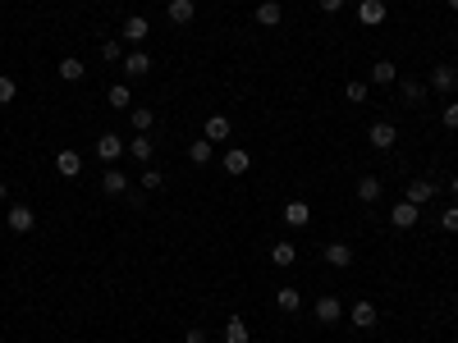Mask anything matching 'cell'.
<instances>
[{
	"mask_svg": "<svg viewBox=\"0 0 458 343\" xmlns=\"http://www.w3.org/2000/svg\"><path fill=\"white\" fill-rule=\"evenodd\" d=\"M422 220V206H413V202H394L389 206V224H394V229H413V224Z\"/></svg>",
	"mask_w": 458,
	"mask_h": 343,
	"instance_id": "obj_1",
	"label": "cell"
},
{
	"mask_svg": "<svg viewBox=\"0 0 458 343\" xmlns=\"http://www.w3.org/2000/svg\"><path fill=\"white\" fill-rule=\"evenodd\" d=\"M311 316H316L321 325H339V320H344V307H339V298H335V293H326V298H316Z\"/></svg>",
	"mask_w": 458,
	"mask_h": 343,
	"instance_id": "obj_2",
	"label": "cell"
},
{
	"mask_svg": "<svg viewBox=\"0 0 458 343\" xmlns=\"http://www.w3.org/2000/svg\"><path fill=\"white\" fill-rule=\"evenodd\" d=\"M435 192H440V183H435V179H426V174L408 179V202H413V206H426V202L435 197Z\"/></svg>",
	"mask_w": 458,
	"mask_h": 343,
	"instance_id": "obj_3",
	"label": "cell"
},
{
	"mask_svg": "<svg viewBox=\"0 0 458 343\" xmlns=\"http://www.w3.org/2000/svg\"><path fill=\"white\" fill-rule=\"evenodd\" d=\"M385 14H389L385 0H357V23H362V28H381Z\"/></svg>",
	"mask_w": 458,
	"mask_h": 343,
	"instance_id": "obj_4",
	"label": "cell"
},
{
	"mask_svg": "<svg viewBox=\"0 0 458 343\" xmlns=\"http://www.w3.org/2000/svg\"><path fill=\"white\" fill-rule=\"evenodd\" d=\"M124 151H129V146H124V137H120V133H101V137H96V156H101L105 165H115Z\"/></svg>",
	"mask_w": 458,
	"mask_h": 343,
	"instance_id": "obj_5",
	"label": "cell"
},
{
	"mask_svg": "<svg viewBox=\"0 0 458 343\" xmlns=\"http://www.w3.org/2000/svg\"><path fill=\"white\" fill-rule=\"evenodd\" d=\"M147 33H151V23H147L142 14H129V18L120 23V37H124V42H133V46H142V42H147Z\"/></svg>",
	"mask_w": 458,
	"mask_h": 343,
	"instance_id": "obj_6",
	"label": "cell"
},
{
	"mask_svg": "<svg viewBox=\"0 0 458 343\" xmlns=\"http://www.w3.org/2000/svg\"><path fill=\"white\" fill-rule=\"evenodd\" d=\"M367 137H372V146H376V151H389V146L399 142V129H394L389 120H376L372 129H367Z\"/></svg>",
	"mask_w": 458,
	"mask_h": 343,
	"instance_id": "obj_7",
	"label": "cell"
},
{
	"mask_svg": "<svg viewBox=\"0 0 458 343\" xmlns=\"http://www.w3.org/2000/svg\"><path fill=\"white\" fill-rule=\"evenodd\" d=\"M120 64H124V74H129V78H147V74H151V55L142 51V46H133V51L124 55Z\"/></svg>",
	"mask_w": 458,
	"mask_h": 343,
	"instance_id": "obj_8",
	"label": "cell"
},
{
	"mask_svg": "<svg viewBox=\"0 0 458 343\" xmlns=\"http://www.w3.org/2000/svg\"><path fill=\"white\" fill-rule=\"evenodd\" d=\"M348 325H357V330H376V302H353L348 307Z\"/></svg>",
	"mask_w": 458,
	"mask_h": 343,
	"instance_id": "obj_9",
	"label": "cell"
},
{
	"mask_svg": "<svg viewBox=\"0 0 458 343\" xmlns=\"http://www.w3.org/2000/svg\"><path fill=\"white\" fill-rule=\"evenodd\" d=\"M101 192H105V197H124V192H129V174H120L115 165H105V174H101Z\"/></svg>",
	"mask_w": 458,
	"mask_h": 343,
	"instance_id": "obj_10",
	"label": "cell"
},
{
	"mask_svg": "<svg viewBox=\"0 0 458 343\" xmlns=\"http://www.w3.org/2000/svg\"><path fill=\"white\" fill-rule=\"evenodd\" d=\"M285 224H289V229H307V224H311V206L307 202H285Z\"/></svg>",
	"mask_w": 458,
	"mask_h": 343,
	"instance_id": "obj_11",
	"label": "cell"
},
{
	"mask_svg": "<svg viewBox=\"0 0 458 343\" xmlns=\"http://www.w3.org/2000/svg\"><path fill=\"white\" fill-rule=\"evenodd\" d=\"M431 87L450 96L454 87H458V69H454V64H435V69H431Z\"/></svg>",
	"mask_w": 458,
	"mask_h": 343,
	"instance_id": "obj_12",
	"label": "cell"
},
{
	"mask_svg": "<svg viewBox=\"0 0 458 343\" xmlns=\"http://www.w3.org/2000/svg\"><path fill=\"white\" fill-rule=\"evenodd\" d=\"M321 257H326V266H335V270L353 266V248H348V243H326V252H321Z\"/></svg>",
	"mask_w": 458,
	"mask_h": 343,
	"instance_id": "obj_13",
	"label": "cell"
},
{
	"mask_svg": "<svg viewBox=\"0 0 458 343\" xmlns=\"http://www.w3.org/2000/svg\"><path fill=\"white\" fill-rule=\"evenodd\" d=\"M55 174H60V179H78V174H83V156L78 151H60L55 156Z\"/></svg>",
	"mask_w": 458,
	"mask_h": 343,
	"instance_id": "obj_14",
	"label": "cell"
},
{
	"mask_svg": "<svg viewBox=\"0 0 458 343\" xmlns=\"http://www.w3.org/2000/svg\"><path fill=\"white\" fill-rule=\"evenodd\" d=\"M33 224H37L33 206H9V229L14 233H33Z\"/></svg>",
	"mask_w": 458,
	"mask_h": 343,
	"instance_id": "obj_15",
	"label": "cell"
},
{
	"mask_svg": "<svg viewBox=\"0 0 458 343\" xmlns=\"http://www.w3.org/2000/svg\"><path fill=\"white\" fill-rule=\"evenodd\" d=\"M129 156H133V161H138V165H151V156H156V137L138 133V137H133V142H129Z\"/></svg>",
	"mask_w": 458,
	"mask_h": 343,
	"instance_id": "obj_16",
	"label": "cell"
},
{
	"mask_svg": "<svg viewBox=\"0 0 458 343\" xmlns=\"http://www.w3.org/2000/svg\"><path fill=\"white\" fill-rule=\"evenodd\" d=\"M257 23H261V28H280V23H285V9H280V0H261V5H257Z\"/></svg>",
	"mask_w": 458,
	"mask_h": 343,
	"instance_id": "obj_17",
	"label": "cell"
},
{
	"mask_svg": "<svg viewBox=\"0 0 458 343\" xmlns=\"http://www.w3.org/2000/svg\"><path fill=\"white\" fill-rule=\"evenodd\" d=\"M202 137H207V142H229V115H211Z\"/></svg>",
	"mask_w": 458,
	"mask_h": 343,
	"instance_id": "obj_18",
	"label": "cell"
},
{
	"mask_svg": "<svg viewBox=\"0 0 458 343\" xmlns=\"http://www.w3.org/2000/svg\"><path fill=\"white\" fill-rule=\"evenodd\" d=\"M211 156H216V142H207V137H193V146H188V161L197 165H211Z\"/></svg>",
	"mask_w": 458,
	"mask_h": 343,
	"instance_id": "obj_19",
	"label": "cell"
},
{
	"mask_svg": "<svg viewBox=\"0 0 458 343\" xmlns=\"http://www.w3.org/2000/svg\"><path fill=\"white\" fill-rule=\"evenodd\" d=\"M381 192H385V183L376 179V174H362V179H357V202H381Z\"/></svg>",
	"mask_w": 458,
	"mask_h": 343,
	"instance_id": "obj_20",
	"label": "cell"
},
{
	"mask_svg": "<svg viewBox=\"0 0 458 343\" xmlns=\"http://www.w3.org/2000/svg\"><path fill=\"white\" fill-rule=\"evenodd\" d=\"M270 261H275V266H294V261H298V248H294L289 238L270 243Z\"/></svg>",
	"mask_w": 458,
	"mask_h": 343,
	"instance_id": "obj_21",
	"label": "cell"
},
{
	"mask_svg": "<svg viewBox=\"0 0 458 343\" xmlns=\"http://www.w3.org/2000/svg\"><path fill=\"white\" fill-rule=\"evenodd\" d=\"M165 14H170V23H193V14H197V5H193V0H170V9H165Z\"/></svg>",
	"mask_w": 458,
	"mask_h": 343,
	"instance_id": "obj_22",
	"label": "cell"
},
{
	"mask_svg": "<svg viewBox=\"0 0 458 343\" xmlns=\"http://www.w3.org/2000/svg\"><path fill=\"white\" fill-rule=\"evenodd\" d=\"M105 105H110V110H133V92L124 83H115L110 92H105Z\"/></svg>",
	"mask_w": 458,
	"mask_h": 343,
	"instance_id": "obj_23",
	"label": "cell"
},
{
	"mask_svg": "<svg viewBox=\"0 0 458 343\" xmlns=\"http://www.w3.org/2000/svg\"><path fill=\"white\" fill-rule=\"evenodd\" d=\"M248 165H252L248 151H239V146H229V151H225V174H248Z\"/></svg>",
	"mask_w": 458,
	"mask_h": 343,
	"instance_id": "obj_24",
	"label": "cell"
},
{
	"mask_svg": "<svg viewBox=\"0 0 458 343\" xmlns=\"http://www.w3.org/2000/svg\"><path fill=\"white\" fill-rule=\"evenodd\" d=\"M129 124H133L138 133H147L151 124H156V110H151V105H133V110H129Z\"/></svg>",
	"mask_w": 458,
	"mask_h": 343,
	"instance_id": "obj_25",
	"label": "cell"
},
{
	"mask_svg": "<svg viewBox=\"0 0 458 343\" xmlns=\"http://www.w3.org/2000/svg\"><path fill=\"white\" fill-rule=\"evenodd\" d=\"M426 92H431V87H426V83H413V78H408V83L399 87V96H403L408 105H422V101H426Z\"/></svg>",
	"mask_w": 458,
	"mask_h": 343,
	"instance_id": "obj_26",
	"label": "cell"
},
{
	"mask_svg": "<svg viewBox=\"0 0 458 343\" xmlns=\"http://www.w3.org/2000/svg\"><path fill=\"white\" fill-rule=\"evenodd\" d=\"M394 78H399V69L389 64V60H376V64H372V83H376V87H389Z\"/></svg>",
	"mask_w": 458,
	"mask_h": 343,
	"instance_id": "obj_27",
	"label": "cell"
},
{
	"mask_svg": "<svg viewBox=\"0 0 458 343\" xmlns=\"http://www.w3.org/2000/svg\"><path fill=\"white\" fill-rule=\"evenodd\" d=\"M225 343H248V320H243V316H229V325H225Z\"/></svg>",
	"mask_w": 458,
	"mask_h": 343,
	"instance_id": "obj_28",
	"label": "cell"
},
{
	"mask_svg": "<svg viewBox=\"0 0 458 343\" xmlns=\"http://www.w3.org/2000/svg\"><path fill=\"white\" fill-rule=\"evenodd\" d=\"M275 307L280 311H298V307H303V293H298V289H280L275 293Z\"/></svg>",
	"mask_w": 458,
	"mask_h": 343,
	"instance_id": "obj_29",
	"label": "cell"
},
{
	"mask_svg": "<svg viewBox=\"0 0 458 343\" xmlns=\"http://www.w3.org/2000/svg\"><path fill=\"white\" fill-rule=\"evenodd\" d=\"M60 78L64 83H78V78H83V60H78V55H64L60 60Z\"/></svg>",
	"mask_w": 458,
	"mask_h": 343,
	"instance_id": "obj_30",
	"label": "cell"
},
{
	"mask_svg": "<svg viewBox=\"0 0 458 343\" xmlns=\"http://www.w3.org/2000/svg\"><path fill=\"white\" fill-rule=\"evenodd\" d=\"M14 96H18V83H14L9 74H0V105H9Z\"/></svg>",
	"mask_w": 458,
	"mask_h": 343,
	"instance_id": "obj_31",
	"label": "cell"
},
{
	"mask_svg": "<svg viewBox=\"0 0 458 343\" xmlns=\"http://www.w3.org/2000/svg\"><path fill=\"white\" fill-rule=\"evenodd\" d=\"M161 183H165V174H161V170H151V165H147V170H142V192H156V188H161Z\"/></svg>",
	"mask_w": 458,
	"mask_h": 343,
	"instance_id": "obj_32",
	"label": "cell"
},
{
	"mask_svg": "<svg viewBox=\"0 0 458 343\" xmlns=\"http://www.w3.org/2000/svg\"><path fill=\"white\" fill-rule=\"evenodd\" d=\"M440 120H445V129H454V133H458V101H445Z\"/></svg>",
	"mask_w": 458,
	"mask_h": 343,
	"instance_id": "obj_33",
	"label": "cell"
},
{
	"mask_svg": "<svg viewBox=\"0 0 458 343\" xmlns=\"http://www.w3.org/2000/svg\"><path fill=\"white\" fill-rule=\"evenodd\" d=\"M440 229H445V233H458V206H450V211H440Z\"/></svg>",
	"mask_w": 458,
	"mask_h": 343,
	"instance_id": "obj_34",
	"label": "cell"
},
{
	"mask_svg": "<svg viewBox=\"0 0 458 343\" xmlns=\"http://www.w3.org/2000/svg\"><path fill=\"white\" fill-rule=\"evenodd\" d=\"M367 92H372V87H367V83H348V87H344V96H348V101H353V105H357V101H367Z\"/></svg>",
	"mask_w": 458,
	"mask_h": 343,
	"instance_id": "obj_35",
	"label": "cell"
},
{
	"mask_svg": "<svg viewBox=\"0 0 458 343\" xmlns=\"http://www.w3.org/2000/svg\"><path fill=\"white\" fill-rule=\"evenodd\" d=\"M101 60H124V51H120V42H101Z\"/></svg>",
	"mask_w": 458,
	"mask_h": 343,
	"instance_id": "obj_36",
	"label": "cell"
},
{
	"mask_svg": "<svg viewBox=\"0 0 458 343\" xmlns=\"http://www.w3.org/2000/svg\"><path fill=\"white\" fill-rule=\"evenodd\" d=\"M321 5V14H339V9H344V0H316Z\"/></svg>",
	"mask_w": 458,
	"mask_h": 343,
	"instance_id": "obj_37",
	"label": "cell"
},
{
	"mask_svg": "<svg viewBox=\"0 0 458 343\" xmlns=\"http://www.w3.org/2000/svg\"><path fill=\"white\" fill-rule=\"evenodd\" d=\"M183 343H207V330H197V325H193L188 335H183Z\"/></svg>",
	"mask_w": 458,
	"mask_h": 343,
	"instance_id": "obj_38",
	"label": "cell"
},
{
	"mask_svg": "<svg viewBox=\"0 0 458 343\" xmlns=\"http://www.w3.org/2000/svg\"><path fill=\"white\" fill-rule=\"evenodd\" d=\"M450 192H454V197H458V174H454V179H450Z\"/></svg>",
	"mask_w": 458,
	"mask_h": 343,
	"instance_id": "obj_39",
	"label": "cell"
},
{
	"mask_svg": "<svg viewBox=\"0 0 458 343\" xmlns=\"http://www.w3.org/2000/svg\"><path fill=\"white\" fill-rule=\"evenodd\" d=\"M0 202H5V183H0Z\"/></svg>",
	"mask_w": 458,
	"mask_h": 343,
	"instance_id": "obj_40",
	"label": "cell"
},
{
	"mask_svg": "<svg viewBox=\"0 0 458 343\" xmlns=\"http://www.w3.org/2000/svg\"><path fill=\"white\" fill-rule=\"evenodd\" d=\"M450 9H458V0H450Z\"/></svg>",
	"mask_w": 458,
	"mask_h": 343,
	"instance_id": "obj_41",
	"label": "cell"
},
{
	"mask_svg": "<svg viewBox=\"0 0 458 343\" xmlns=\"http://www.w3.org/2000/svg\"><path fill=\"white\" fill-rule=\"evenodd\" d=\"M454 42H458V37H454Z\"/></svg>",
	"mask_w": 458,
	"mask_h": 343,
	"instance_id": "obj_42",
	"label": "cell"
}]
</instances>
